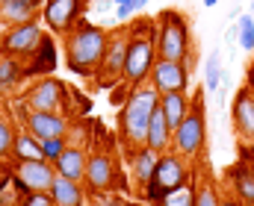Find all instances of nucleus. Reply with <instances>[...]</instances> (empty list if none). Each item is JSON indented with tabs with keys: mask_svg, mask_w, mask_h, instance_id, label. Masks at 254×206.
Returning a JSON list of instances; mask_svg holds the SVG:
<instances>
[{
	"mask_svg": "<svg viewBox=\"0 0 254 206\" xmlns=\"http://www.w3.org/2000/svg\"><path fill=\"white\" fill-rule=\"evenodd\" d=\"M127 47H130V27H116V30H110V41H107L104 62H101V71L95 74V85H98V88H113V85L125 77Z\"/></svg>",
	"mask_w": 254,
	"mask_h": 206,
	"instance_id": "10",
	"label": "nucleus"
},
{
	"mask_svg": "<svg viewBox=\"0 0 254 206\" xmlns=\"http://www.w3.org/2000/svg\"><path fill=\"white\" fill-rule=\"evenodd\" d=\"M216 3H219V0H204V6H207V9H213Z\"/></svg>",
	"mask_w": 254,
	"mask_h": 206,
	"instance_id": "40",
	"label": "nucleus"
},
{
	"mask_svg": "<svg viewBox=\"0 0 254 206\" xmlns=\"http://www.w3.org/2000/svg\"><path fill=\"white\" fill-rule=\"evenodd\" d=\"M6 171L12 174V183L30 195V192H51L54 180H57V168L48 159H18V162H6Z\"/></svg>",
	"mask_w": 254,
	"mask_h": 206,
	"instance_id": "9",
	"label": "nucleus"
},
{
	"mask_svg": "<svg viewBox=\"0 0 254 206\" xmlns=\"http://www.w3.org/2000/svg\"><path fill=\"white\" fill-rule=\"evenodd\" d=\"M127 206H145V204H136V201H127Z\"/></svg>",
	"mask_w": 254,
	"mask_h": 206,
	"instance_id": "42",
	"label": "nucleus"
},
{
	"mask_svg": "<svg viewBox=\"0 0 254 206\" xmlns=\"http://www.w3.org/2000/svg\"><path fill=\"white\" fill-rule=\"evenodd\" d=\"M222 206H246L237 195H222Z\"/></svg>",
	"mask_w": 254,
	"mask_h": 206,
	"instance_id": "37",
	"label": "nucleus"
},
{
	"mask_svg": "<svg viewBox=\"0 0 254 206\" xmlns=\"http://www.w3.org/2000/svg\"><path fill=\"white\" fill-rule=\"evenodd\" d=\"M9 159H12V162H18V159H45L42 141L33 136L27 127H18L15 141H12V153H9ZM9 159H6V162H9Z\"/></svg>",
	"mask_w": 254,
	"mask_h": 206,
	"instance_id": "24",
	"label": "nucleus"
},
{
	"mask_svg": "<svg viewBox=\"0 0 254 206\" xmlns=\"http://www.w3.org/2000/svg\"><path fill=\"white\" fill-rule=\"evenodd\" d=\"M15 133H18V124H12V118L0 115V162L9 159L12 153V141H15Z\"/></svg>",
	"mask_w": 254,
	"mask_h": 206,
	"instance_id": "30",
	"label": "nucleus"
},
{
	"mask_svg": "<svg viewBox=\"0 0 254 206\" xmlns=\"http://www.w3.org/2000/svg\"><path fill=\"white\" fill-rule=\"evenodd\" d=\"M246 162H249V159H246ZM252 168H254V162H252Z\"/></svg>",
	"mask_w": 254,
	"mask_h": 206,
	"instance_id": "45",
	"label": "nucleus"
},
{
	"mask_svg": "<svg viewBox=\"0 0 254 206\" xmlns=\"http://www.w3.org/2000/svg\"><path fill=\"white\" fill-rule=\"evenodd\" d=\"M133 3H136V9H139V12H142V9H145V6H148V3H151V0H133Z\"/></svg>",
	"mask_w": 254,
	"mask_h": 206,
	"instance_id": "39",
	"label": "nucleus"
},
{
	"mask_svg": "<svg viewBox=\"0 0 254 206\" xmlns=\"http://www.w3.org/2000/svg\"><path fill=\"white\" fill-rule=\"evenodd\" d=\"M195 189H198V177H192L190 183H184L181 189L169 192L160 204L154 206H195Z\"/></svg>",
	"mask_w": 254,
	"mask_h": 206,
	"instance_id": "27",
	"label": "nucleus"
},
{
	"mask_svg": "<svg viewBox=\"0 0 254 206\" xmlns=\"http://www.w3.org/2000/svg\"><path fill=\"white\" fill-rule=\"evenodd\" d=\"M237 44L243 47V50H254V15L252 12H240V21H237Z\"/></svg>",
	"mask_w": 254,
	"mask_h": 206,
	"instance_id": "28",
	"label": "nucleus"
},
{
	"mask_svg": "<svg viewBox=\"0 0 254 206\" xmlns=\"http://www.w3.org/2000/svg\"><path fill=\"white\" fill-rule=\"evenodd\" d=\"M130 27V47H127L125 80L127 85H145L151 80L154 62L160 59L157 53V18H133Z\"/></svg>",
	"mask_w": 254,
	"mask_h": 206,
	"instance_id": "3",
	"label": "nucleus"
},
{
	"mask_svg": "<svg viewBox=\"0 0 254 206\" xmlns=\"http://www.w3.org/2000/svg\"><path fill=\"white\" fill-rule=\"evenodd\" d=\"M190 106H192L190 91H166V94H160V109H163V115H166L172 130L181 127V121L187 118Z\"/></svg>",
	"mask_w": 254,
	"mask_h": 206,
	"instance_id": "22",
	"label": "nucleus"
},
{
	"mask_svg": "<svg viewBox=\"0 0 254 206\" xmlns=\"http://www.w3.org/2000/svg\"><path fill=\"white\" fill-rule=\"evenodd\" d=\"M231 127H234V133L240 138V144H252L254 141V88L252 85H240V91L234 94Z\"/></svg>",
	"mask_w": 254,
	"mask_h": 206,
	"instance_id": "14",
	"label": "nucleus"
},
{
	"mask_svg": "<svg viewBox=\"0 0 254 206\" xmlns=\"http://www.w3.org/2000/svg\"><path fill=\"white\" fill-rule=\"evenodd\" d=\"M192 177H195V171H192V159L181 156L178 150H166V153H160V159H157L154 177H151V183L145 186L142 201H145L148 206L160 204L169 192L181 189L184 183H190Z\"/></svg>",
	"mask_w": 254,
	"mask_h": 206,
	"instance_id": "4",
	"label": "nucleus"
},
{
	"mask_svg": "<svg viewBox=\"0 0 254 206\" xmlns=\"http://www.w3.org/2000/svg\"><path fill=\"white\" fill-rule=\"evenodd\" d=\"M130 91H133V85H127L125 80H119V82L110 88V103H113L116 109H122V106H125V100L130 97Z\"/></svg>",
	"mask_w": 254,
	"mask_h": 206,
	"instance_id": "32",
	"label": "nucleus"
},
{
	"mask_svg": "<svg viewBox=\"0 0 254 206\" xmlns=\"http://www.w3.org/2000/svg\"><path fill=\"white\" fill-rule=\"evenodd\" d=\"M42 27H39V18L36 21H27V24H15V27H6L0 33V53L3 56H18V59H27L39 39H42Z\"/></svg>",
	"mask_w": 254,
	"mask_h": 206,
	"instance_id": "13",
	"label": "nucleus"
},
{
	"mask_svg": "<svg viewBox=\"0 0 254 206\" xmlns=\"http://www.w3.org/2000/svg\"><path fill=\"white\" fill-rule=\"evenodd\" d=\"M86 198H89V192H86L83 183L57 174V180L51 186V201H54V206H86Z\"/></svg>",
	"mask_w": 254,
	"mask_h": 206,
	"instance_id": "20",
	"label": "nucleus"
},
{
	"mask_svg": "<svg viewBox=\"0 0 254 206\" xmlns=\"http://www.w3.org/2000/svg\"><path fill=\"white\" fill-rule=\"evenodd\" d=\"M240 156L249 159V162H254V141L252 144H240Z\"/></svg>",
	"mask_w": 254,
	"mask_h": 206,
	"instance_id": "36",
	"label": "nucleus"
},
{
	"mask_svg": "<svg viewBox=\"0 0 254 206\" xmlns=\"http://www.w3.org/2000/svg\"><path fill=\"white\" fill-rule=\"evenodd\" d=\"M145 144H148L151 150H157V153H166V150H172V144H175V130L169 127V121H166V115H163L160 106H157L154 115H151Z\"/></svg>",
	"mask_w": 254,
	"mask_h": 206,
	"instance_id": "21",
	"label": "nucleus"
},
{
	"mask_svg": "<svg viewBox=\"0 0 254 206\" xmlns=\"http://www.w3.org/2000/svg\"><path fill=\"white\" fill-rule=\"evenodd\" d=\"M249 85H252V88H254V68L249 71Z\"/></svg>",
	"mask_w": 254,
	"mask_h": 206,
	"instance_id": "41",
	"label": "nucleus"
},
{
	"mask_svg": "<svg viewBox=\"0 0 254 206\" xmlns=\"http://www.w3.org/2000/svg\"><path fill=\"white\" fill-rule=\"evenodd\" d=\"M24 100L30 103V109H39V112H63L71 115L74 106H71V85L57 80L54 74L51 77H36L27 91H24Z\"/></svg>",
	"mask_w": 254,
	"mask_h": 206,
	"instance_id": "8",
	"label": "nucleus"
},
{
	"mask_svg": "<svg viewBox=\"0 0 254 206\" xmlns=\"http://www.w3.org/2000/svg\"><path fill=\"white\" fill-rule=\"evenodd\" d=\"M89 12V0H45L42 24L54 36H68Z\"/></svg>",
	"mask_w": 254,
	"mask_h": 206,
	"instance_id": "11",
	"label": "nucleus"
},
{
	"mask_svg": "<svg viewBox=\"0 0 254 206\" xmlns=\"http://www.w3.org/2000/svg\"><path fill=\"white\" fill-rule=\"evenodd\" d=\"M113 3H116V6H122V3H127V0H113Z\"/></svg>",
	"mask_w": 254,
	"mask_h": 206,
	"instance_id": "43",
	"label": "nucleus"
},
{
	"mask_svg": "<svg viewBox=\"0 0 254 206\" xmlns=\"http://www.w3.org/2000/svg\"><path fill=\"white\" fill-rule=\"evenodd\" d=\"M89 195H104V192H130V177L119 171V159L104 150L95 147L89 150V165H86V180H83Z\"/></svg>",
	"mask_w": 254,
	"mask_h": 206,
	"instance_id": "6",
	"label": "nucleus"
},
{
	"mask_svg": "<svg viewBox=\"0 0 254 206\" xmlns=\"http://www.w3.org/2000/svg\"><path fill=\"white\" fill-rule=\"evenodd\" d=\"M27 130L39 141H45V138H63L71 133V118L63 115V112H39V109H33L30 118H27Z\"/></svg>",
	"mask_w": 254,
	"mask_h": 206,
	"instance_id": "17",
	"label": "nucleus"
},
{
	"mask_svg": "<svg viewBox=\"0 0 254 206\" xmlns=\"http://www.w3.org/2000/svg\"><path fill=\"white\" fill-rule=\"evenodd\" d=\"M92 206H127L122 192H104V195H89Z\"/></svg>",
	"mask_w": 254,
	"mask_h": 206,
	"instance_id": "33",
	"label": "nucleus"
},
{
	"mask_svg": "<svg viewBox=\"0 0 254 206\" xmlns=\"http://www.w3.org/2000/svg\"><path fill=\"white\" fill-rule=\"evenodd\" d=\"M18 3H33L36 9H42V6H45V0H18Z\"/></svg>",
	"mask_w": 254,
	"mask_h": 206,
	"instance_id": "38",
	"label": "nucleus"
},
{
	"mask_svg": "<svg viewBox=\"0 0 254 206\" xmlns=\"http://www.w3.org/2000/svg\"><path fill=\"white\" fill-rule=\"evenodd\" d=\"M157 106H160V91L151 82L133 85L130 97L125 100V106L119 109V118H116V133H119V141L125 150L145 144L148 124H151V115Z\"/></svg>",
	"mask_w": 254,
	"mask_h": 206,
	"instance_id": "2",
	"label": "nucleus"
},
{
	"mask_svg": "<svg viewBox=\"0 0 254 206\" xmlns=\"http://www.w3.org/2000/svg\"><path fill=\"white\" fill-rule=\"evenodd\" d=\"M86 165H89V147L74 144V141H68L65 153L54 162V168H57V174H60V177L77 180V183H83V180H86Z\"/></svg>",
	"mask_w": 254,
	"mask_h": 206,
	"instance_id": "18",
	"label": "nucleus"
},
{
	"mask_svg": "<svg viewBox=\"0 0 254 206\" xmlns=\"http://www.w3.org/2000/svg\"><path fill=\"white\" fill-rule=\"evenodd\" d=\"M42 18V9H36L33 3H18V0H0V27H15V24H27Z\"/></svg>",
	"mask_w": 254,
	"mask_h": 206,
	"instance_id": "23",
	"label": "nucleus"
},
{
	"mask_svg": "<svg viewBox=\"0 0 254 206\" xmlns=\"http://www.w3.org/2000/svg\"><path fill=\"white\" fill-rule=\"evenodd\" d=\"M195 206H222V195L213 180H198L195 189Z\"/></svg>",
	"mask_w": 254,
	"mask_h": 206,
	"instance_id": "29",
	"label": "nucleus"
},
{
	"mask_svg": "<svg viewBox=\"0 0 254 206\" xmlns=\"http://www.w3.org/2000/svg\"><path fill=\"white\" fill-rule=\"evenodd\" d=\"M65 147H68V136L45 138V141H42V150H45V159H48V162H57V159L65 153Z\"/></svg>",
	"mask_w": 254,
	"mask_h": 206,
	"instance_id": "31",
	"label": "nucleus"
},
{
	"mask_svg": "<svg viewBox=\"0 0 254 206\" xmlns=\"http://www.w3.org/2000/svg\"><path fill=\"white\" fill-rule=\"evenodd\" d=\"M133 15H139V9H136L133 0H127V3H122V6H116V18H119V21H130Z\"/></svg>",
	"mask_w": 254,
	"mask_h": 206,
	"instance_id": "35",
	"label": "nucleus"
},
{
	"mask_svg": "<svg viewBox=\"0 0 254 206\" xmlns=\"http://www.w3.org/2000/svg\"><path fill=\"white\" fill-rule=\"evenodd\" d=\"M157 53L160 59H190L192 53V30L184 12L163 9L157 15Z\"/></svg>",
	"mask_w": 254,
	"mask_h": 206,
	"instance_id": "5",
	"label": "nucleus"
},
{
	"mask_svg": "<svg viewBox=\"0 0 254 206\" xmlns=\"http://www.w3.org/2000/svg\"><path fill=\"white\" fill-rule=\"evenodd\" d=\"M125 153H127V165H130V189H133V195H139V198H142L145 186H148V183H151V177H154V168H157L160 153H157V150H151L148 144L133 147V150H125Z\"/></svg>",
	"mask_w": 254,
	"mask_h": 206,
	"instance_id": "15",
	"label": "nucleus"
},
{
	"mask_svg": "<svg viewBox=\"0 0 254 206\" xmlns=\"http://www.w3.org/2000/svg\"><path fill=\"white\" fill-rule=\"evenodd\" d=\"M30 62L24 65L27 68V80H36V77H51L57 65H60V47H57V39L54 33H42L36 50L27 56Z\"/></svg>",
	"mask_w": 254,
	"mask_h": 206,
	"instance_id": "16",
	"label": "nucleus"
},
{
	"mask_svg": "<svg viewBox=\"0 0 254 206\" xmlns=\"http://www.w3.org/2000/svg\"><path fill=\"white\" fill-rule=\"evenodd\" d=\"M107 41H110V33L83 18L68 36H63V56L68 71L83 80H95L107 53Z\"/></svg>",
	"mask_w": 254,
	"mask_h": 206,
	"instance_id": "1",
	"label": "nucleus"
},
{
	"mask_svg": "<svg viewBox=\"0 0 254 206\" xmlns=\"http://www.w3.org/2000/svg\"><path fill=\"white\" fill-rule=\"evenodd\" d=\"M228 80V71L222 65V53L210 50L207 62H204V91H219V85Z\"/></svg>",
	"mask_w": 254,
	"mask_h": 206,
	"instance_id": "26",
	"label": "nucleus"
},
{
	"mask_svg": "<svg viewBox=\"0 0 254 206\" xmlns=\"http://www.w3.org/2000/svg\"><path fill=\"white\" fill-rule=\"evenodd\" d=\"M24 80H27L24 62L18 56H3L0 53V94H12Z\"/></svg>",
	"mask_w": 254,
	"mask_h": 206,
	"instance_id": "25",
	"label": "nucleus"
},
{
	"mask_svg": "<svg viewBox=\"0 0 254 206\" xmlns=\"http://www.w3.org/2000/svg\"><path fill=\"white\" fill-rule=\"evenodd\" d=\"M192 68H195V56H190V59H157L148 82L160 94H166V91H190Z\"/></svg>",
	"mask_w": 254,
	"mask_h": 206,
	"instance_id": "12",
	"label": "nucleus"
},
{
	"mask_svg": "<svg viewBox=\"0 0 254 206\" xmlns=\"http://www.w3.org/2000/svg\"><path fill=\"white\" fill-rule=\"evenodd\" d=\"M207 144V112H204V91H195L192 106L187 112V118L181 121V127L175 130V144L172 150H178L187 159H198L201 150Z\"/></svg>",
	"mask_w": 254,
	"mask_h": 206,
	"instance_id": "7",
	"label": "nucleus"
},
{
	"mask_svg": "<svg viewBox=\"0 0 254 206\" xmlns=\"http://www.w3.org/2000/svg\"><path fill=\"white\" fill-rule=\"evenodd\" d=\"M252 15H254V0H252Z\"/></svg>",
	"mask_w": 254,
	"mask_h": 206,
	"instance_id": "44",
	"label": "nucleus"
},
{
	"mask_svg": "<svg viewBox=\"0 0 254 206\" xmlns=\"http://www.w3.org/2000/svg\"><path fill=\"white\" fill-rule=\"evenodd\" d=\"M225 180L231 183L234 195H237L243 204L254 206V168H252V162L240 159L237 165H231V168L225 171Z\"/></svg>",
	"mask_w": 254,
	"mask_h": 206,
	"instance_id": "19",
	"label": "nucleus"
},
{
	"mask_svg": "<svg viewBox=\"0 0 254 206\" xmlns=\"http://www.w3.org/2000/svg\"><path fill=\"white\" fill-rule=\"evenodd\" d=\"M21 206H54V201H51V192H30L21 201Z\"/></svg>",
	"mask_w": 254,
	"mask_h": 206,
	"instance_id": "34",
	"label": "nucleus"
}]
</instances>
